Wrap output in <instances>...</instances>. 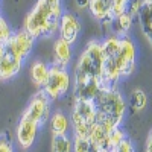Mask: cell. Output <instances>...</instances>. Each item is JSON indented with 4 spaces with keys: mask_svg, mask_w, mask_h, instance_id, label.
I'll return each mask as SVG.
<instances>
[{
    "mask_svg": "<svg viewBox=\"0 0 152 152\" xmlns=\"http://www.w3.org/2000/svg\"><path fill=\"white\" fill-rule=\"evenodd\" d=\"M129 0H113V18L126 12V5Z\"/></svg>",
    "mask_w": 152,
    "mask_h": 152,
    "instance_id": "obj_23",
    "label": "cell"
},
{
    "mask_svg": "<svg viewBox=\"0 0 152 152\" xmlns=\"http://www.w3.org/2000/svg\"><path fill=\"white\" fill-rule=\"evenodd\" d=\"M9 41H11L12 46L15 47V50L18 52V55L23 59H26L31 55L32 49L35 46V38L28 31H24V29L14 32V34H12V37L9 38Z\"/></svg>",
    "mask_w": 152,
    "mask_h": 152,
    "instance_id": "obj_10",
    "label": "cell"
},
{
    "mask_svg": "<svg viewBox=\"0 0 152 152\" xmlns=\"http://www.w3.org/2000/svg\"><path fill=\"white\" fill-rule=\"evenodd\" d=\"M49 69L50 67L43 61H35L31 67V79H32L34 85H37L40 90L44 87V84L49 78Z\"/></svg>",
    "mask_w": 152,
    "mask_h": 152,
    "instance_id": "obj_14",
    "label": "cell"
},
{
    "mask_svg": "<svg viewBox=\"0 0 152 152\" xmlns=\"http://www.w3.org/2000/svg\"><path fill=\"white\" fill-rule=\"evenodd\" d=\"M110 152H134V145H132V142L129 140V138H125L119 146L111 149Z\"/></svg>",
    "mask_w": 152,
    "mask_h": 152,
    "instance_id": "obj_24",
    "label": "cell"
},
{
    "mask_svg": "<svg viewBox=\"0 0 152 152\" xmlns=\"http://www.w3.org/2000/svg\"><path fill=\"white\" fill-rule=\"evenodd\" d=\"M108 134L102 126L99 123H93L90 126V131H88V138H90V142H93L94 145H97L100 149H104L108 152Z\"/></svg>",
    "mask_w": 152,
    "mask_h": 152,
    "instance_id": "obj_16",
    "label": "cell"
},
{
    "mask_svg": "<svg viewBox=\"0 0 152 152\" xmlns=\"http://www.w3.org/2000/svg\"><path fill=\"white\" fill-rule=\"evenodd\" d=\"M3 44H5V55L0 61V81H9L18 75L24 59L18 55V52L11 44L9 40Z\"/></svg>",
    "mask_w": 152,
    "mask_h": 152,
    "instance_id": "obj_7",
    "label": "cell"
},
{
    "mask_svg": "<svg viewBox=\"0 0 152 152\" xmlns=\"http://www.w3.org/2000/svg\"><path fill=\"white\" fill-rule=\"evenodd\" d=\"M104 73V50L102 41L91 40L79 55L73 70V87L84 85L93 81L102 82Z\"/></svg>",
    "mask_w": 152,
    "mask_h": 152,
    "instance_id": "obj_3",
    "label": "cell"
},
{
    "mask_svg": "<svg viewBox=\"0 0 152 152\" xmlns=\"http://www.w3.org/2000/svg\"><path fill=\"white\" fill-rule=\"evenodd\" d=\"M70 62H72V46L58 37L53 43V64L62 69H67Z\"/></svg>",
    "mask_w": 152,
    "mask_h": 152,
    "instance_id": "obj_11",
    "label": "cell"
},
{
    "mask_svg": "<svg viewBox=\"0 0 152 152\" xmlns=\"http://www.w3.org/2000/svg\"><path fill=\"white\" fill-rule=\"evenodd\" d=\"M38 129H40V125L38 123L28 119L26 116L20 117V120L17 123V128H15V137H17V143L20 145L21 149H31L32 148V145L37 140Z\"/></svg>",
    "mask_w": 152,
    "mask_h": 152,
    "instance_id": "obj_9",
    "label": "cell"
},
{
    "mask_svg": "<svg viewBox=\"0 0 152 152\" xmlns=\"http://www.w3.org/2000/svg\"><path fill=\"white\" fill-rule=\"evenodd\" d=\"M0 44H3V43H2V40H0Z\"/></svg>",
    "mask_w": 152,
    "mask_h": 152,
    "instance_id": "obj_31",
    "label": "cell"
},
{
    "mask_svg": "<svg viewBox=\"0 0 152 152\" xmlns=\"http://www.w3.org/2000/svg\"><path fill=\"white\" fill-rule=\"evenodd\" d=\"M88 11L99 23L113 18V0H90Z\"/></svg>",
    "mask_w": 152,
    "mask_h": 152,
    "instance_id": "obj_12",
    "label": "cell"
},
{
    "mask_svg": "<svg viewBox=\"0 0 152 152\" xmlns=\"http://www.w3.org/2000/svg\"><path fill=\"white\" fill-rule=\"evenodd\" d=\"M129 105H131V110L135 111V113L143 111L148 105V94L142 90V88H135V90L131 91Z\"/></svg>",
    "mask_w": 152,
    "mask_h": 152,
    "instance_id": "obj_18",
    "label": "cell"
},
{
    "mask_svg": "<svg viewBox=\"0 0 152 152\" xmlns=\"http://www.w3.org/2000/svg\"><path fill=\"white\" fill-rule=\"evenodd\" d=\"M81 31H82V23L78 18V15L73 14V12H64L61 17L59 29H58L59 38H62L66 43L72 46L78 41Z\"/></svg>",
    "mask_w": 152,
    "mask_h": 152,
    "instance_id": "obj_8",
    "label": "cell"
},
{
    "mask_svg": "<svg viewBox=\"0 0 152 152\" xmlns=\"http://www.w3.org/2000/svg\"><path fill=\"white\" fill-rule=\"evenodd\" d=\"M49 126H50V131H52V135H62V134L70 132L72 122H70V117H67L62 111H55L50 116Z\"/></svg>",
    "mask_w": 152,
    "mask_h": 152,
    "instance_id": "obj_13",
    "label": "cell"
},
{
    "mask_svg": "<svg viewBox=\"0 0 152 152\" xmlns=\"http://www.w3.org/2000/svg\"><path fill=\"white\" fill-rule=\"evenodd\" d=\"M131 26H132V17L128 14V12H123V14L114 17L113 21H111V31L117 37L128 35Z\"/></svg>",
    "mask_w": 152,
    "mask_h": 152,
    "instance_id": "obj_15",
    "label": "cell"
},
{
    "mask_svg": "<svg viewBox=\"0 0 152 152\" xmlns=\"http://www.w3.org/2000/svg\"><path fill=\"white\" fill-rule=\"evenodd\" d=\"M146 5V0H129L128 5H126V12L134 18V17H138L140 11L143 9V6Z\"/></svg>",
    "mask_w": 152,
    "mask_h": 152,
    "instance_id": "obj_21",
    "label": "cell"
},
{
    "mask_svg": "<svg viewBox=\"0 0 152 152\" xmlns=\"http://www.w3.org/2000/svg\"><path fill=\"white\" fill-rule=\"evenodd\" d=\"M50 152H73V142L69 134L52 135Z\"/></svg>",
    "mask_w": 152,
    "mask_h": 152,
    "instance_id": "obj_17",
    "label": "cell"
},
{
    "mask_svg": "<svg viewBox=\"0 0 152 152\" xmlns=\"http://www.w3.org/2000/svg\"><path fill=\"white\" fill-rule=\"evenodd\" d=\"M75 5L79 9H88V5H90V0H75Z\"/></svg>",
    "mask_w": 152,
    "mask_h": 152,
    "instance_id": "obj_28",
    "label": "cell"
},
{
    "mask_svg": "<svg viewBox=\"0 0 152 152\" xmlns=\"http://www.w3.org/2000/svg\"><path fill=\"white\" fill-rule=\"evenodd\" d=\"M72 128L73 135L76 137H87L90 126L96 123V107L93 100H82L76 99L72 110Z\"/></svg>",
    "mask_w": 152,
    "mask_h": 152,
    "instance_id": "obj_4",
    "label": "cell"
},
{
    "mask_svg": "<svg viewBox=\"0 0 152 152\" xmlns=\"http://www.w3.org/2000/svg\"><path fill=\"white\" fill-rule=\"evenodd\" d=\"M93 104L96 107V123L107 132L119 128L126 111V102L117 88H102Z\"/></svg>",
    "mask_w": 152,
    "mask_h": 152,
    "instance_id": "obj_1",
    "label": "cell"
},
{
    "mask_svg": "<svg viewBox=\"0 0 152 152\" xmlns=\"http://www.w3.org/2000/svg\"><path fill=\"white\" fill-rule=\"evenodd\" d=\"M72 88V75L67 69L58 67L52 64L49 69V78L41 90L50 100H56L62 96H66Z\"/></svg>",
    "mask_w": 152,
    "mask_h": 152,
    "instance_id": "obj_5",
    "label": "cell"
},
{
    "mask_svg": "<svg viewBox=\"0 0 152 152\" xmlns=\"http://www.w3.org/2000/svg\"><path fill=\"white\" fill-rule=\"evenodd\" d=\"M64 12L55 11L46 3V0H37V3L26 14L23 21V29L28 31L35 40L49 38L58 34L59 21Z\"/></svg>",
    "mask_w": 152,
    "mask_h": 152,
    "instance_id": "obj_2",
    "label": "cell"
},
{
    "mask_svg": "<svg viewBox=\"0 0 152 152\" xmlns=\"http://www.w3.org/2000/svg\"><path fill=\"white\" fill-rule=\"evenodd\" d=\"M0 152H14V146L8 138L0 137Z\"/></svg>",
    "mask_w": 152,
    "mask_h": 152,
    "instance_id": "obj_25",
    "label": "cell"
},
{
    "mask_svg": "<svg viewBox=\"0 0 152 152\" xmlns=\"http://www.w3.org/2000/svg\"><path fill=\"white\" fill-rule=\"evenodd\" d=\"M50 100L46 93L43 90L37 91L32 99L29 100L28 104V108L24 110L23 116H26L28 119L34 120L35 123L40 125V128L43 125H46L49 120H50V116H52V113H50Z\"/></svg>",
    "mask_w": 152,
    "mask_h": 152,
    "instance_id": "obj_6",
    "label": "cell"
},
{
    "mask_svg": "<svg viewBox=\"0 0 152 152\" xmlns=\"http://www.w3.org/2000/svg\"><path fill=\"white\" fill-rule=\"evenodd\" d=\"M146 3L148 5H152V0H146Z\"/></svg>",
    "mask_w": 152,
    "mask_h": 152,
    "instance_id": "obj_30",
    "label": "cell"
},
{
    "mask_svg": "<svg viewBox=\"0 0 152 152\" xmlns=\"http://www.w3.org/2000/svg\"><path fill=\"white\" fill-rule=\"evenodd\" d=\"M12 34L14 32H12L9 23L6 21V18H3L2 15H0V40H2V43H6L12 37Z\"/></svg>",
    "mask_w": 152,
    "mask_h": 152,
    "instance_id": "obj_22",
    "label": "cell"
},
{
    "mask_svg": "<svg viewBox=\"0 0 152 152\" xmlns=\"http://www.w3.org/2000/svg\"><path fill=\"white\" fill-rule=\"evenodd\" d=\"M145 152H152V129L148 132L146 143H145Z\"/></svg>",
    "mask_w": 152,
    "mask_h": 152,
    "instance_id": "obj_27",
    "label": "cell"
},
{
    "mask_svg": "<svg viewBox=\"0 0 152 152\" xmlns=\"http://www.w3.org/2000/svg\"><path fill=\"white\" fill-rule=\"evenodd\" d=\"M46 3H47L49 6H52L55 11L64 12V8H62V2H61V0H46Z\"/></svg>",
    "mask_w": 152,
    "mask_h": 152,
    "instance_id": "obj_26",
    "label": "cell"
},
{
    "mask_svg": "<svg viewBox=\"0 0 152 152\" xmlns=\"http://www.w3.org/2000/svg\"><path fill=\"white\" fill-rule=\"evenodd\" d=\"M125 138H126V135H125V132H123L122 128L113 129V131L108 134V152H110L111 149H114L116 146H119V145L125 140Z\"/></svg>",
    "mask_w": 152,
    "mask_h": 152,
    "instance_id": "obj_20",
    "label": "cell"
},
{
    "mask_svg": "<svg viewBox=\"0 0 152 152\" xmlns=\"http://www.w3.org/2000/svg\"><path fill=\"white\" fill-rule=\"evenodd\" d=\"M3 55H5V44H0V61H2Z\"/></svg>",
    "mask_w": 152,
    "mask_h": 152,
    "instance_id": "obj_29",
    "label": "cell"
},
{
    "mask_svg": "<svg viewBox=\"0 0 152 152\" xmlns=\"http://www.w3.org/2000/svg\"><path fill=\"white\" fill-rule=\"evenodd\" d=\"M97 145L90 142L88 137H76L73 135V152H100Z\"/></svg>",
    "mask_w": 152,
    "mask_h": 152,
    "instance_id": "obj_19",
    "label": "cell"
}]
</instances>
